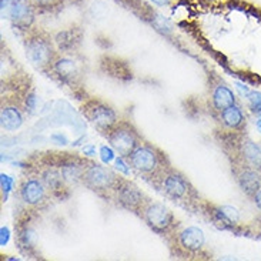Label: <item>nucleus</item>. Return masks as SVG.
I'll return each instance as SVG.
<instances>
[{
	"label": "nucleus",
	"instance_id": "9d476101",
	"mask_svg": "<svg viewBox=\"0 0 261 261\" xmlns=\"http://www.w3.org/2000/svg\"><path fill=\"white\" fill-rule=\"evenodd\" d=\"M82 114L93 127L105 136L119 121L117 113L114 112L113 107L99 99H89L85 101L82 106Z\"/></svg>",
	"mask_w": 261,
	"mask_h": 261
},
{
	"label": "nucleus",
	"instance_id": "b1692460",
	"mask_svg": "<svg viewBox=\"0 0 261 261\" xmlns=\"http://www.w3.org/2000/svg\"><path fill=\"white\" fill-rule=\"evenodd\" d=\"M124 160H126V159H123V157H120V155H119V159L116 160V167H117V169L123 170L124 173H128V169L126 167V164H124Z\"/></svg>",
	"mask_w": 261,
	"mask_h": 261
},
{
	"label": "nucleus",
	"instance_id": "4be33fe9",
	"mask_svg": "<svg viewBox=\"0 0 261 261\" xmlns=\"http://www.w3.org/2000/svg\"><path fill=\"white\" fill-rule=\"evenodd\" d=\"M101 159H103V162L105 163H109L113 159V151H112L110 148L101 147Z\"/></svg>",
	"mask_w": 261,
	"mask_h": 261
},
{
	"label": "nucleus",
	"instance_id": "cd10ccee",
	"mask_svg": "<svg viewBox=\"0 0 261 261\" xmlns=\"http://www.w3.org/2000/svg\"><path fill=\"white\" fill-rule=\"evenodd\" d=\"M260 116H261V113H260Z\"/></svg>",
	"mask_w": 261,
	"mask_h": 261
},
{
	"label": "nucleus",
	"instance_id": "f3484780",
	"mask_svg": "<svg viewBox=\"0 0 261 261\" xmlns=\"http://www.w3.org/2000/svg\"><path fill=\"white\" fill-rule=\"evenodd\" d=\"M216 120L224 130L231 132H246L247 127V119L246 114L241 110V107L236 103L233 106L224 109L221 113L216 116Z\"/></svg>",
	"mask_w": 261,
	"mask_h": 261
},
{
	"label": "nucleus",
	"instance_id": "1a4fd4ad",
	"mask_svg": "<svg viewBox=\"0 0 261 261\" xmlns=\"http://www.w3.org/2000/svg\"><path fill=\"white\" fill-rule=\"evenodd\" d=\"M17 196L26 207L39 212L49 205L53 194L46 187V184L43 183L42 178L35 173L21 177L17 189Z\"/></svg>",
	"mask_w": 261,
	"mask_h": 261
},
{
	"label": "nucleus",
	"instance_id": "4468645a",
	"mask_svg": "<svg viewBox=\"0 0 261 261\" xmlns=\"http://www.w3.org/2000/svg\"><path fill=\"white\" fill-rule=\"evenodd\" d=\"M234 181L248 198L261 189V171L246 164H230Z\"/></svg>",
	"mask_w": 261,
	"mask_h": 261
},
{
	"label": "nucleus",
	"instance_id": "7ed1b4c3",
	"mask_svg": "<svg viewBox=\"0 0 261 261\" xmlns=\"http://www.w3.org/2000/svg\"><path fill=\"white\" fill-rule=\"evenodd\" d=\"M24 50L28 60L37 70L49 74L51 64L59 56L56 40L51 37L49 32L42 28H30L26 30L24 36Z\"/></svg>",
	"mask_w": 261,
	"mask_h": 261
},
{
	"label": "nucleus",
	"instance_id": "9b49d317",
	"mask_svg": "<svg viewBox=\"0 0 261 261\" xmlns=\"http://www.w3.org/2000/svg\"><path fill=\"white\" fill-rule=\"evenodd\" d=\"M29 93L28 90L24 93H16L12 96V99H9V96L3 97L2 101V110H0V123L2 128L7 132H14L24 121V116L28 113V107H26V96Z\"/></svg>",
	"mask_w": 261,
	"mask_h": 261
},
{
	"label": "nucleus",
	"instance_id": "20e7f679",
	"mask_svg": "<svg viewBox=\"0 0 261 261\" xmlns=\"http://www.w3.org/2000/svg\"><path fill=\"white\" fill-rule=\"evenodd\" d=\"M157 191H160L166 198L184 208H196L200 203V194L190 180L181 171L174 167L167 171Z\"/></svg>",
	"mask_w": 261,
	"mask_h": 261
},
{
	"label": "nucleus",
	"instance_id": "423d86ee",
	"mask_svg": "<svg viewBox=\"0 0 261 261\" xmlns=\"http://www.w3.org/2000/svg\"><path fill=\"white\" fill-rule=\"evenodd\" d=\"M144 224L157 236L166 237L169 240L173 234L178 231L180 223L176 219V216L171 213L169 207H166L159 201H154L148 197L146 204L143 205L140 214H139Z\"/></svg>",
	"mask_w": 261,
	"mask_h": 261
},
{
	"label": "nucleus",
	"instance_id": "dca6fc26",
	"mask_svg": "<svg viewBox=\"0 0 261 261\" xmlns=\"http://www.w3.org/2000/svg\"><path fill=\"white\" fill-rule=\"evenodd\" d=\"M53 164H56L60 169L64 180L67 183H82L83 173H85L86 167L90 164V160H87L82 155L63 153V154L57 155Z\"/></svg>",
	"mask_w": 261,
	"mask_h": 261
},
{
	"label": "nucleus",
	"instance_id": "f8f14e48",
	"mask_svg": "<svg viewBox=\"0 0 261 261\" xmlns=\"http://www.w3.org/2000/svg\"><path fill=\"white\" fill-rule=\"evenodd\" d=\"M50 74L55 76L62 83L73 86L79 85L83 80L85 71H83V64L77 57L70 55V51H62L51 64L49 76Z\"/></svg>",
	"mask_w": 261,
	"mask_h": 261
},
{
	"label": "nucleus",
	"instance_id": "aec40b11",
	"mask_svg": "<svg viewBox=\"0 0 261 261\" xmlns=\"http://www.w3.org/2000/svg\"><path fill=\"white\" fill-rule=\"evenodd\" d=\"M36 10H50V9H55L59 7L63 0H29Z\"/></svg>",
	"mask_w": 261,
	"mask_h": 261
},
{
	"label": "nucleus",
	"instance_id": "a211bd4d",
	"mask_svg": "<svg viewBox=\"0 0 261 261\" xmlns=\"http://www.w3.org/2000/svg\"><path fill=\"white\" fill-rule=\"evenodd\" d=\"M36 174L42 178V181L46 184L53 196H62V193L67 189V181L64 180L62 171L56 164H44L36 171Z\"/></svg>",
	"mask_w": 261,
	"mask_h": 261
},
{
	"label": "nucleus",
	"instance_id": "ddd939ff",
	"mask_svg": "<svg viewBox=\"0 0 261 261\" xmlns=\"http://www.w3.org/2000/svg\"><path fill=\"white\" fill-rule=\"evenodd\" d=\"M148 197L143 191L127 178L123 177L120 184L117 186V189L114 191L113 203L117 204L121 208L133 213L136 216H139L143 208V205L146 204Z\"/></svg>",
	"mask_w": 261,
	"mask_h": 261
},
{
	"label": "nucleus",
	"instance_id": "5701e85b",
	"mask_svg": "<svg viewBox=\"0 0 261 261\" xmlns=\"http://www.w3.org/2000/svg\"><path fill=\"white\" fill-rule=\"evenodd\" d=\"M250 200H251V201H253V204L257 207V210L261 213V189L257 191V193H255L254 196L250 198Z\"/></svg>",
	"mask_w": 261,
	"mask_h": 261
},
{
	"label": "nucleus",
	"instance_id": "393cba45",
	"mask_svg": "<svg viewBox=\"0 0 261 261\" xmlns=\"http://www.w3.org/2000/svg\"><path fill=\"white\" fill-rule=\"evenodd\" d=\"M254 227H255V231H257V234L261 237V213H258L257 219L254 220Z\"/></svg>",
	"mask_w": 261,
	"mask_h": 261
},
{
	"label": "nucleus",
	"instance_id": "6ab92c4d",
	"mask_svg": "<svg viewBox=\"0 0 261 261\" xmlns=\"http://www.w3.org/2000/svg\"><path fill=\"white\" fill-rule=\"evenodd\" d=\"M36 9L29 0H16L10 9V17L19 28L30 29L35 21Z\"/></svg>",
	"mask_w": 261,
	"mask_h": 261
},
{
	"label": "nucleus",
	"instance_id": "2eb2a0df",
	"mask_svg": "<svg viewBox=\"0 0 261 261\" xmlns=\"http://www.w3.org/2000/svg\"><path fill=\"white\" fill-rule=\"evenodd\" d=\"M208 92H210V94H208L210 96L208 97L210 99V109H212V114L214 117L227 107L236 105V94L230 89V86L220 77H214L210 82Z\"/></svg>",
	"mask_w": 261,
	"mask_h": 261
},
{
	"label": "nucleus",
	"instance_id": "f03ea898",
	"mask_svg": "<svg viewBox=\"0 0 261 261\" xmlns=\"http://www.w3.org/2000/svg\"><path fill=\"white\" fill-rule=\"evenodd\" d=\"M217 141L230 164H246L261 171V143L250 139L246 132L224 130L217 134Z\"/></svg>",
	"mask_w": 261,
	"mask_h": 261
},
{
	"label": "nucleus",
	"instance_id": "bb28decb",
	"mask_svg": "<svg viewBox=\"0 0 261 261\" xmlns=\"http://www.w3.org/2000/svg\"><path fill=\"white\" fill-rule=\"evenodd\" d=\"M257 127H258V130H260V132H261V120L257 121Z\"/></svg>",
	"mask_w": 261,
	"mask_h": 261
},
{
	"label": "nucleus",
	"instance_id": "f257e3e1",
	"mask_svg": "<svg viewBox=\"0 0 261 261\" xmlns=\"http://www.w3.org/2000/svg\"><path fill=\"white\" fill-rule=\"evenodd\" d=\"M127 164L136 174H139L144 181L151 184L155 190L159 189L167 171L173 167L167 154L147 141H143L130 154Z\"/></svg>",
	"mask_w": 261,
	"mask_h": 261
},
{
	"label": "nucleus",
	"instance_id": "a878e982",
	"mask_svg": "<svg viewBox=\"0 0 261 261\" xmlns=\"http://www.w3.org/2000/svg\"><path fill=\"white\" fill-rule=\"evenodd\" d=\"M151 2H154L155 5H159V6H163V5H167L170 0H151Z\"/></svg>",
	"mask_w": 261,
	"mask_h": 261
},
{
	"label": "nucleus",
	"instance_id": "412c9836",
	"mask_svg": "<svg viewBox=\"0 0 261 261\" xmlns=\"http://www.w3.org/2000/svg\"><path fill=\"white\" fill-rule=\"evenodd\" d=\"M248 100H250V107L254 113H261V94L260 93H250L248 94Z\"/></svg>",
	"mask_w": 261,
	"mask_h": 261
},
{
	"label": "nucleus",
	"instance_id": "0eeeda50",
	"mask_svg": "<svg viewBox=\"0 0 261 261\" xmlns=\"http://www.w3.org/2000/svg\"><path fill=\"white\" fill-rule=\"evenodd\" d=\"M171 253L180 258L196 260L201 258L205 253V237L201 228L187 227L178 230L169 239Z\"/></svg>",
	"mask_w": 261,
	"mask_h": 261
},
{
	"label": "nucleus",
	"instance_id": "6e6552de",
	"mask_svg": "<svg viewBox=\"0 0 261 261\" xmlns=\"http://www.w3.org/2000/svg\"><path fill=\"white\" fill-rule=\"evenodd\" d=\"M106 139L114 151L126 160L144 141L139 130L127 120L117 121L113 128L106 134Z\"/></svg>",
	"mask_w": 261,
	"mask_h": 261
},
{
	"label": "nucleus",
	"instance_id": "39448f33",
	"mask_svg": "<svg viewBox=\"0 0 261 261\" xmlns=\"http://www.w3.org/2000/svg\"><path fill=\"white\" fill-rule=\"evenodd\" d=\"M121 180H123V177L113 171L110 167L100 164V163L90 162V164L86 167L80 184H83L86 189L96 193L99 197L105 198L106 201L107 200L113 201L114 191Z\"/></svg>",
	"mask_w": 261,
	"mask_h": 261
}]
</instances>
